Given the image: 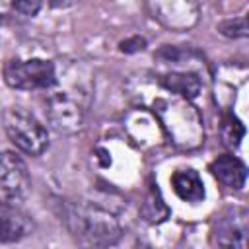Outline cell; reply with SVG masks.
Listing matches in <instances>:
<instances>
[{
  "instance_id": "12",
  "label": "cell",
  "mask_w": 249,
  "mask_h": 249,
  "mask_svg": "<svg viewBox=\"0 0 249 249\" xmlns=\"http://www.w3.org/2000/svg\"><path fill=\"white\" fill-rule=\"evenodd\" d=\"M220 136H222L224 144L230 146V148L239 146L241 138L245 136V128H243L241 121H239L237 117H233V113L224 115L222 124H220Z\"/></svg>"
},
{
  "instance_id": "14",
  "label": "cell",
  "mask_w": 249,
  "mask_h": 249,
  "mask_svg": "<svg viewBox=\"0 0 249 249\" xmlns=\"http://www.w3.org/2000/svg\"><path fill=\"white\" fill-rule=\"evenodd\" d=\"M45 0H12V8L21 16H37Z\"/></svg>"
},
{
  "instance_id": "8",
  "label": "cell",
  "mask_w": 249,
  "mask_h": 249,
  "mask_svg": "<svg viewBox=\"0 0 249 249\" xmlns=\"http://www.w3.org/2000/svg\"><path fill=\"white\" fill-rule=\"evenodd\" d=\"M33 224L16 204L0 202V243H14L31 233Z\"/></svg>"
},
{
  "instance_id": "7",
  "label": "cell",
  "mask_w": 249,
  "mask_h": 249,
  "mask_svg": "<svg viewBox=\"0 0 249 249\" xmlns=\"http://www.w3.org/2000/svg\"><path fill=\"white\" fill-rule=\"evenodd\" d=\"M146 6L152 18L171 29H189L198 18L195 0H146Z\"/></svg>"
},
{
  "instance_id": "1",
  "label": "cell",
  "mask_w": 249,
  "mask_h": 249,
  "mask_svg": "<svg viewBox=\"0 0 249 249\" xmlns=\"http://www.w3.org/2000/svg\"><path fill=\"white\" fill-rule=\"evenodd\" d=\"M2 123L12 144L27 156H41L49 146L47 128L25 109L8 107L2 113Z\"/></svg>"
},
{
  "instance_id": "6",
  "label": "cell",
  "mask_w": 249,
  "mask_h": 249,
  "mask_svg": "<svg viewBox=\"0 0 249 249\" xmlns=\"http://www.w3.org/2000/svg\"><path fill=\"white\" fill-rule=\"evenodd\" d=\"M212 243L222 247H247V210L233 206L218 216L212 231Z\"/></svg>"
},
{
  "instance_id": "10",
  "label": "cell",
  "mask_w": 249,
  "mask_h": 249,
  "mask_svg": "<svg viewBox=\"0 0 249 249\" xmlns=\"http://www.w3.org/2000/svg\"><path fill=\"white\" fill-rule=\"evenodd\" d=\"M171 187L175 195L185 202L196 204L204 198V185L195 169H177L171 175Z\"/></svg>"
},
{
  "instance_id": "2",
  "label": "cell",
  "mask_w": 249,
  "mask_h": 249,
  "mask_svg": "<svg viewBox=\"0 0 249 249\" xmlns=\"http://www.w3.org/2000/svg\"><path fill=\"white\" fill-rule=\"evenodd\" d=\"M68 224L74 235L84 237V241L91 245H109V243H115L121 235V228L117 220L105 210L95 208V206L93 208L76 206L70 212Z\"/></svg>"
},
{
  "instance_id": "9",
  "label": "cell",
  "mask_w": 249,
  "mask_h": 249,
  "mask_svg": "<svg viewBox=\"0 0 249 249\" xmlns=\"http://www.w3.org/2000/svg\"><path fill=\"white\" fill-rule=\"evenodd\" d=\"M210 173H212V177L222 187H226L230 191L243 189L245 179H247V167H245V163L239 158L231 156V154H224V156L216 158L210 163Z\"/></svg>"
},
{
  "instance_id": "4",
  "label": "cell",
  "mask_w": 249,
  "mask_h": 249,
  "mask_svg": "<svg viewBox=\"0 0 249 249\" xmlns=\"http://www.w3.org/2000/svg\"><path fill=\"white\" fill-rule=\"evenodd\" d=\"M31 187L25 161L14 152H0V202H21Z\"/></svg>"
},
{
  "instance_id": "5",
  "label": "cell",
  "mask_w": 249,
  "mask_h": 249,
  "mask_svg": "<svg viewBox=\"0 0 249 249\" xmlns=\"http://www.w3.org/2000/svg\"><path fill=\"white\" fill-rule=\"evenodd\" d=\"M86 103L82 95H72L66 89H56L49 97V119L58 132H76L84 123Z\"/></svg>"
},
{
  "instance_id": "15",
  "label": "cell",
  "mask_w": 249,
  "mask_h": 249,
  "mask_svg": "<svg viewBox=\"0 0 249 249\" xmlns=\"http://www.w3.org/2000/svg\"><path fill=\"white\" fill-rule=\"evenodd\" d=\"M51 2V6H54V8H62V6H70L74 0H49Z\"/></svg>"
},
{
  "instance_id": "13",
  "label": "cell",
  "mask_w": 249,
  "mask_h": 249,
  "mask_svg": "<svg viewBox=\"0 0 249 249\" xmlns=\"http://www.w3.org/2000/svg\"><path fill=\"white\" fill-rule=\"evenodd\" d=\"M220 31H222L226 37H231V39L245 37V35H247V19H245V18L228 19V21L220 23Z\"/></svg>"
},
{
  "instance_id": "3",
  "label": "cell",
  "mask_w": 249,
  "mask_h": 249,
  "mask_svg": "<svg viewBox=\"0 0 249 249\" xmlns=\"http://www.w3.org/2000/svg\"><path fill=\"white\" fill-rule=\"evenodd\" d=\"M4 80L14 89H49L56 82V68L51 60H8L4 66Z\"/></svg>"
},
{
  "instance_id": "11",
  "label": "cell",
  "mask_w": 249,
  "mask_h": 249,
  "mask_svg": "<svg viewBox=\"0 0 249 249\" xmlns=\"http://www.w3.org/2000/svg\"><path fill=\"white\" fill-rule=\"evenodd\" d=\"M160 84L165 89H169L171 93L181 95L183 99H193L200 91V82L193 74H177V72L165 74V76L160 78Z\"/></svg>"
}]
</instances>
